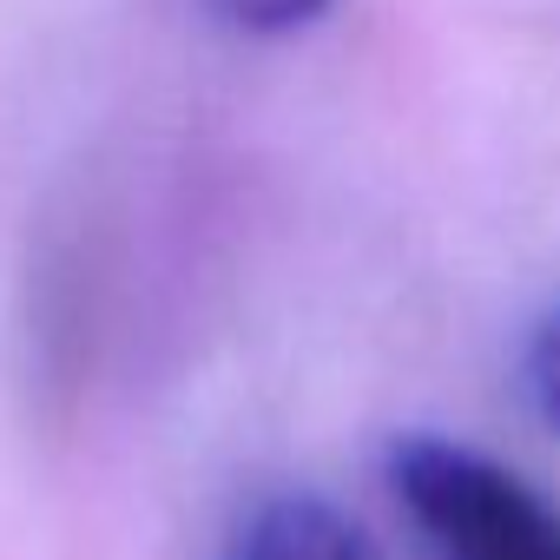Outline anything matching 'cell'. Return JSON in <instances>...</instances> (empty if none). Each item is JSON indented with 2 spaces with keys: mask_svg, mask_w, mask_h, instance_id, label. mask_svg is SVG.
Listing matches in <instances>:
<instances>
[{
  "mask_svg": "<svg viewBox=\"0 0 560 560\" xmlns=\"http://www.w3.org/2000/svg\"><path fill=\"white\" fill-rule=\"evenodd\" d=\"M389 475L442 560H560V514L514 468L442 435H409Z\"/></svg>",
  "mask_w": 560,
  "mask_h": 560,
  "instance_id": "obj_1",
  "label": "cell"
},
{
  "mask_svg": "<svg viewBox=\"0 0 560 560\" xmlns=\"http://www.w3.org/2000/svg\"><path fill=\"white\" fill-rule=\"evenodd\" d=\"M224 560H376L370 540L357 534V521H343L330 501L317 494H277L264 501Z\"/></svg>",
  "mask_w": 560,
  "mask_h": 560,
  "instance_id": "obj_2",
  "label": "cell"
},
{
  "mask_svg": "<svg viewBox=\"0 0 560 560\" xmlns=\"http://www.w3.org/2000/svg\"><path fill=\"white\" fill-rule=\"evenodd\" d=\"M205 8L237 34H298L330 8V0H205Z\"/></svg>",
  "mask_w": 560,
  "mask_h": 560,
  "instance_id": "obj_3",
  "label": "cell"
},
{
  "mask_svg": "<svg viewBox=\"0 0 560 560\" xmlns=\"http://www.w3.org/2000/svg\"><path fill=\"white\" fill-rule=\"evenodd\" d=\"M527 389H534V402H540V416L560 429V311L534 330V343H527Z\"/></svg>",
  "mask_w": 560,
  "mask_h": 560,
  "instance_id": "obj_4",
  "label": "cell"
}]
</instances>
